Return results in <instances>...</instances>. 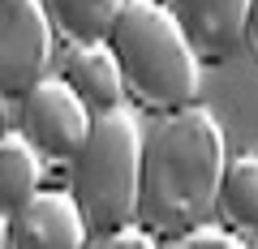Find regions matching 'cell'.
Here are the masks:
<instances>
[{
  "label": "cell",
  "mask_w": 258,
  "mask_h": 249,
  "mask_svg": "<svg viewBox=\"0 0 258 249\" xmlns=\"http://www.w3.org/2000/svg\"><path fill=\"white\" fill-rule=\"evenodd\" d=\"M60 82L86 103L91 116H103V112L125 108V82H120V69L112 60L108 43H82L69 47L60 69Z\"/></svg>",
  "instance_id": "ba28073f"
},
{
  "label": "cell",
  "mask_w": 258,
  "mask_h": 249,
  "mask_svg": "<svg viewBox=\"0 0 258 249\" xmlns=\"http://www.w3.org/2000/svg\"><path fill=\"white\" fill-rule=\"evenodd\" d=\"M138 168L142 133L129 108L103 112L91 120L82 150L69 163V198L78 202L91 236L138 223Z\"/></svg>",
  "instance_id": "3957f363"
},
{
  "label": "cell",
  "mask_w": 258,
  "mask_h": 249,
  "mask_svg": "<svg viewBox=\"0 0 258 249\" xmlns=\"http://www.w3.org/2000/svg\"><path fill=\"white\" fill-rule=\"evenodd\" d=\"M254 0H168V13L181 26L198 65H220L245 43Z\"/></svg>",
  "instance_id": "8992f818"
},
{
  "label": "cell",
  "mask_w": 258,
  "mask_h": 249,
  "mask_svg": "<svg viewBox=\"0 0 258 249\" xmlns=\"http://www.w3.org/2000/svg\"><path fill=\"white\" fill-rule=\"evenodd\" d=\"M0 249H9V219L0 215Z\"/></svg>",
  "instance_id": "9a60e30c"
},
{
  "label": "cell",
  "mask_w": 258,
  "mask_h": 249,
  "mask_svg": "<svg viewBox=\"0 0 258 249\" xmlns=\"http://www.w3.org/2000/svg\"><path fill=\"white\" fill-rule=\"evenodd\" d=\"M164 249H249L241 236H232V232H224L220 223L215 228H194V232H185V236H176V240H164Z\"/></svg>",
  "instance_id": "7c38bea8"
},
{
  "label": "cell",
  "mask_w": 258,
  "mask_h": 249,
  "mask_svg": "<svg viewBox=\"0 0 258 249\" xmlns=\"http://www.w3.org/2000/svg\"><path fill=\"white\" fill-rule=\"evenodd\" d=\"M91 112L60 77H39L22 95V138L47 163H74L91 133Z\"/></svg>",
  "instance_id": "277c9868"
},
{
  "label": "cell",
  "mask_w": 258,
  "mask_h": 249,
  "mask_svg": "<svg viewBox=\"0 0 258 249\" xmlns=\"http://www.w3.org/2000/svg\"><path fill=\"white\" fill-rule=\"evenodd\" d=\"M52 39L39 0H0V99H22L47 77Z\"/></svg>",
  "instance_id": "5b68a950"
},
{
  "label": "cell",
  "mask_w": 258,
  "mask_h": 249,
  "mask_svg": "<svg viewBox=\"0 0 258 249\" xmlns=\"http://www.w3.org/2000/svg\"><path fill=\"white\" fill-rule=\"evenodd\" d=\"M91 228H86L78 202L69 189H39L26 206L9 219V249H91Z\"/></svg>",
  "instance_id": "52a82bcc"
},
{
  "label": "cell",
  "mask_w": 258,
  "mask_h": 249,
  "mask_svg": "<svg viewBox=\"0 0 258 249\" xmlns=\"http://www.w3.org/2000/svg\"><path fill=\"white\" fill-rule=\"evenodd\" d=\"M39 5H43V18L56 39H64L69 47H82L108 39V30L116 26L129 0H39Z\"/></svg>",
  "instance_id": "30bf717a"
},
{
  "label": "cell",
  "mask_w": 258,
  "mask_h": 249,
  "mask_svg": "<svg viewBox=\"0 0 258 249\" xmlns=\"http://www.w3.org/2000/svg\"><path fill=\"white\" fill-rule=\"evenodd\" d=\"M0 138H5V133H0Z\"/></svg>",
  "instance_id": "2e32d148"
},
{
  "label": "cell",
  "mask_w": 258,
  "mask_h": 249,
  "mask_svg": "<svg viewBox=\"0 0 258 249\" xmlns=\"http://www.w3.org/2000/svg\"><path fill=\"white\" fill-rule=\"evenodd\" d=\"M254 240H258V236H254Z\"/></svg>",
  "instance_id": "e0dca14e"
},
{
  "label": "cell",
  "mask_w": 258,
  "mask_h": 249,
  "mask_svg": "<svg viewBox=\"0 0 258 249\" xmlns=\"http://www.w3.org/2000/svg\"><path fill=\"white\" fill-rule=\"evenodd\" d=\"M245 47L249 56H254V65H258V0L249 5V26H245Z\"/></svg>",
  "instance_id": "5bb4252c"
},
{
  "label": "cell",
  "mask_w": 258,
  "mask_h": 249,
  "mask_svg": "<svg viewBox=\"0 0 258 249\" xmlns=\"http://www.w3.org/2000/svg\"><path fill=\"white\" fill-rule=\"evenodd\" d=\"M215 219L232 236H258V150H241L228 159L215 194Z\"/></svg>",
  "instance_id": "9c48e42d"
},
{
  "label": "cell",
  "mask_w": 258,
  "mask_h": 249,
  "mask_svg": "<svg viewBox=\"0 0 258 249\" xmlns=\"http://www.w3.org/2000/svg\"><path fill=\"white\" fill-rule=\"evenodd\" d=\"M39 155L26 146L22 133H5L0 138V215L13 219L30 198L39 194Z\"/></svg>",
  "instance_id": "8fae6325"
},
{
  "label": "cell",
  "mask_w": 258,
  "mask_h": 249,
  "mask_svg": "<svg viewBox=\"0 0 258 249\" xmlns=\"http://www.w3.org/2000/svg\"><path fill=\"white\" fill-rule=\"evenodd\" d=\"M103 43L120 69L125 103L159 120L185 108H198L203 65L189 52L164 0H129Z\"/></svg>",
  "instance_id": "7a4b0ae2"
},
{
  "label": "cell",
  "mask_w": 258,
  "mask_h": 249,
  "mask_svg": "<svg viewBox=\"0 0 258 249\" xmlns=\"http://www.w3.org/2000/svg\"><path fill=\"white\" fill-rule=\"evenodd\" d=\"M228 146L224 129L207 108H185L164 116L142 138V168H138V228L155 240H176L203 228L215 215Z\"/></svg>",
  "instance_id": "6da1fadb"
},
{
  "label": "cell",
  "mask_w": 258,
  "mask_h": 249,
  "mask_svg": "<svg viewBox=\"0 0 258 249\" xmlns=\"http://www.w3.org/2000/svg\"><path fill=\"white\" fill-rule=\"evenodd\" d=\"M91 249H164V240H155L147 228H138V223H129V228H116V232H108V236H95Z\"/></svg>",
  "instance_id": "4fadbf2b"
}]
</instances>
